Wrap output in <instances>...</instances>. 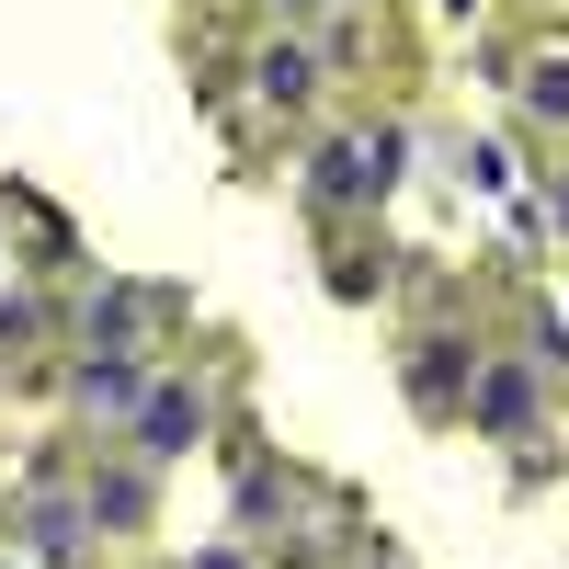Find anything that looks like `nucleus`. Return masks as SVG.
Segmentation results:
<instances>
[{"label":"nucleus","instance_id":"nucleus-1","mask_svg":"<svg viewBox=\"0 0 569 569\" xmlns=\"http://www.w3.org/2000/svg\"><path fill=\"white\" fill-rule=\"evenodd\" d=\"M467 421H479V433H525V421H536V376H525V365L467 376Z\"/></svg>","mask_w":569,"mask_h":569},{"label":"nucleus","instance_id":"nucleus-2","mask_svg":"<svg viewBox=\"0 0 569 569\" xmlns=\"http://www.w3.org/2000/svg\"><path fill=\"white\" fill-rule=\"evenodd\" d=\"M194 433H206V399L194 388H149V399H137V456H182Z\"/></svg>","mask_w":569,"mask_h":569},{"label":"nucleus","instance_id":"nucleus-3","mask_svg":"<svg viewBox=\"0 0 569 569\" xmlns=\"http://www.w3.org/2000/svg\"><path fill=\"white\" fill-rule=\"evenodd\" d=\"M376 182H388V137H342V149L319 160V194H342V206H365Z\"/></svg>","mask_w":569,"mask_h":569},{"label":"nucleus","instance_id":"nucleus-4","mask_svg":"<svg viewBox=\"0 0 569 569\" xmlns=\"http://www.w3.org/2000/svg\"><path fill=\"white\" fill-rule=\"evenodd\" d=\"M80 399H91V410H137L149 388H137V365H126V353H80Z\"/></svg>","mask_w":569,"mask_h":569},{"label":"nucleus","instance_id":"nucleus-5","mask_svg":"<svg viewBox=\"0 0 569 569\" xmlns=\"http://www.w3.org/2000/svg\"><path fill=\"white\" fill-rule=\"evenodd\" d=\"M34 558H80V536H91V501H34Z\"/></svg>","mask_w":569,"mask_h":569},{"label":"nucleus","instance_id":"nucleus-6","mask_svg":"<svg viewBox=\"0 0 569 569\" xmlns=\"http://www.w3.org/2000/svg\"><path fill=\"white\" fill-rule=\"evenodd\" d=\"M137 512H149V479H137V467H91V525H137Z\"/></svg>","mask_w":569,"mask_h":569},{"label":"nucleus","instance_id":"nucleus-7","mask_svg":"<svg viewBox=\"0 0 569 569\" xmlns=\"http://www.w3.org/2000/svg\"><path fill=\"white\" fill-rule=\"evenodd\" d=\"M308 46H273V58H262V103H308Z\"/></svg>","mask_w":569,"mask_h":569},{"label":"nucleus","instance_id":"nucleus-8","mask_svg":"<svg viewBox=\"0 0 569 569\" xmlns=\"http://www.w3.org/2000/svg\"><path fill=\"white\" fill-rule=\"evenodd\" d=\"M421 399H456V342H421Z\"/></svg>","mask_w":569,"mask_h":569},{"label":"nucleus","instance_id":"nucleus-9","mask_svg":"<svg viewBox=\"0 0 569 569\" xmlns=\"http://www.w3.org/2000/svg\"><path fill=\"white\" fill-rule=\"evenodd\" d=\"M536 114H569V58H558V69H536Z\"/></svg>","mask_w":569,"mask_h":569},{"label":"nucleus","instance_id":"nucleus-10","mask_svg":"<svg viewBox=\"0 0 569 569\" xmlns=\"http://www.w3.org/2000/svg\"><path fill=\"white\" fill-rule=\"evenodd\" d=\"M194 569H251V558H240V547H206V558H194Z\"/></svg>","mask_w":569,"mask_h":569}]
</instances>
